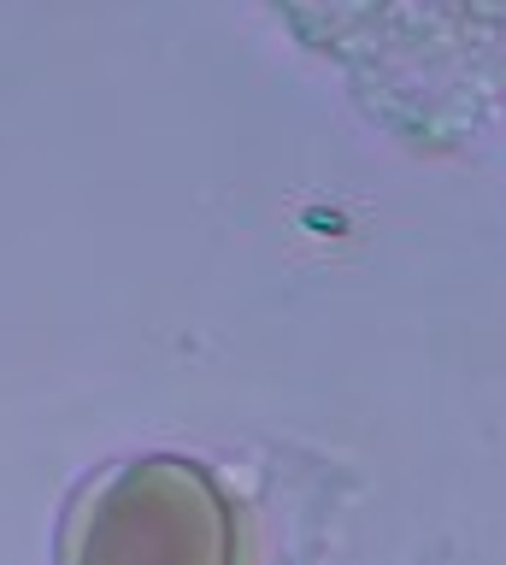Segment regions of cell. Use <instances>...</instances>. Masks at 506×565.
<instances>
[{"label":"cell","instance_id":"cell-1","mask_svg":"<svg viewBox=\"0 0 506 565\" xmlns=\"http://www.w3.org/2000/svg\"><path fill=\"white\" fill-rule=\"evenodd\" d=\"M241 512L195 459L148 454L89 477L60 530V559H241Z\"/></svg>","mask_w":506,"mask_h":565}]
</instances>
